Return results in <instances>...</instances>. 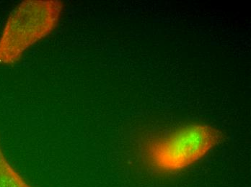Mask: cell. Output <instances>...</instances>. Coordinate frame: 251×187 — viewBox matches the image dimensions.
<instances>
[{"label":"cell","mask_w":251,"mask_h":187,"mask_svg":"<svg viewBox=\"0 0 251 187\" xmlns=\"http://www.w3.org/2000/svg\"><path fill=\"white\" fill-rule=\"evenodd\" d=\"M223 140V132L213 125L188 123L145 138L141 157L147 168L157 174H177L203 160Z\"/></svg>","instance_id":"cell-1"},{"label":"cell","mask_w":251,"mask_h":187,"mask_svg":"<svg viewBox=\"0 0 251 187\" xmlns=\"http://www.w3.org/2000/svg\"><path fill=\"white\" fill-rule=\"evenodd\" d=\"M0 187H33L14 168L4 154L0 137Z\"/></svg>","instance_id":"cell-3"},{"label":"cell","mask_w":251,"mask_h":187,"mask_svg":"<svg viewBox=\"0 0 251 187\" xmlns=\"http://www.w3.org/2000/svg\"><path fill=\"white\" fill-rule=\"evenodd\" d=\"M62 0H24L7 16L0 33V66L19 63L30 50L51 37L62 24Z\"/></svg>","instance_id":"cell-2"}]
</instances>
